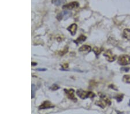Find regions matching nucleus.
I'll use <instances>...</instances> for the list:
<instances>
[{"instance_id":"f03ea898","label":"nucleus","mask_w":130,"mask_h":114,"mask_svg":"<svg viewBox=\"0 0 130 114\" xmlns=\"http://www.w3.org/2000/svg\"><path fill=\"white\" fill-rule=\"evenodd\" d=\"M100 100L96 102L95 104L97 105H98L101 108H104L107 104H109V105L111 104V101L106 96L102 94V95L100 96Z\"/></svg>"},{"instance_id":"f8f14e48","label":"nucleus","mask_w":130,"mask_h":114,"mask_svg":"<svg viewBox=\"0 0 130 114\" xmlns=\"http://www.w3.org/2000/svg\"><path fill=\"white\" fill-rule=\"evenodd\" d=\"M123 36L125 39L127 40H130V29L127 28L125 29L123 31Z\"/></svg>"},{"instance_id":"aec40b11","label":"nucleus","mask_w":130,"mask_h":114,"mask_svg":"<svg viewBox=\"0 0 130 114\" xmlns=\"http://www.w3.org/2000/svg\"></svg>"},{"instance_id":"4468645a","label":"nucleus","mask_w":130,"mask_h":114,"mask_svg":"<svg viewBox=\"0 0 130 114\" xmlns=\"http://www.w3.org/2000/svg\"><path fill=\"white\" fill-rule=\"evenodd\" d=\"M123 81L124 83H130V75H124L123 77Z\"/></svg>"},{"instance_id":"9d476101","label":"nucleus","mask_w":130,"mask_h":114,"mask_svg":"<svg viewBox=\"0 0 130 114\" xmlns=\"http://www.w3.org/2000/svg\"><path fill=\"white\" fill-rule=\"evenodd\" d=\"M91 51V48L90 46H88V45H83L82 47H81L79 49V52H89Z\"/></svg>"},{"instance_id":"20e7f679","label":"nucleus","mask_w":130,"mask_h":114,"mask_svg":"<svg viewBox=\"0 0 130 114\" xmlns=\"http://www.w3.org/2000/svg\"><path fill=\"white\" fill-rule=\"evenodd\" d=\"M64 92L67 94V97L69 99L73 101L74 102H77V99L75 97V91L73 89H64Z\"/></svg>"},{"instance_id":"6ab92c4d","label":"nucleus","mask_w":130,"mask_h":114,"mask_svg":"<svg viewBox=\"0 0 130 114\" xmlns=\"http://www.w3.org/2000/svg\"><path fill=\"white\" fill-rule=\"evenodd\" d=\"M46 69H38V70H40V71H45Z\"/></svg>"},{"instance_id":"9b49d317","label":"nucleus","mask_w":130,"mask_h":114,"mask_svg":"<svg viewBox=\"0 0 130 114\" xmlns=\"http://www.w3.org/2000/svg\"><path fill=\"white\" fill-rule=\"evenodd\" d=\"M86 39H87V38L86 36H84V35H81V36H80L79 37H78V38L75 40V41H74V42L76 43V44H79V43H83V41H86Z\"/></svg>"},{"instance_id":"a211bd4d","label":"nucleus","mask_w":130,"mask_h":114,"mask_svg":"<svg viewBox=\"0 0 130 114\" xmlns=\"http://www.w3.org/2000/svg\"><path fill=\"white\" fill-rule=\"evenodd\" d=\"M129 69H130L129 68H128L127 69H126V68H125V67H123V69H121V70H124L125 72H128V70H129Z\"/></svg>"},{"instance_id":"dca6fc26","label":"nucleus","mask_w":130,"mask_h":114,"mask_svg":"<svg viewBox=\"0 0 130 114\" xmlns=\"http://www.w3.org/2000/svg\"><path fill=\"white\" fill-rule=\"evenodd\" d=\"M123 97V94H118V95H117L116 99H117V100L119 102H121V101L122 100Z\"/></svg>"},{"instance_id":"39448f33","label":"nucleus","mask_w":130,"mask_h":114,"mask_svg":"<svg viewBox=\"0 0 130 114\" xmlns=\"http://www.w3.org/2000/svg\"><path fill=\"white\" fill-rule=\"evenodd\" d=\"M79 4L78 2H72L69 3V4H66L62 6V9H66V10H71L74 8H78Z\"/></svg>"},{"instance_id":"2eb2a0df","label":"nucleus","mask_w":130,"mask_h":114,"mask_svg":"<svg viewBox=\"0 0 130 114\" xmlns=\"http://www.w3.org/2000/svg\"><path fill=\"white\" fill-rule=\"evenodd\" d=\"M93 51H94V52L95 53V54L96 55H98L101 52V51H102V50H101V49H99V48L98 47H95L93 49Z\"/></svg>"},{"instance_id":"f3484780","label":"nucleus","mask_w":130,"mask_h":114,"mask_svg":"<svg viewBox=\"0 0 130 114\" xmlns=\"http://www.w3.org/2000/svg\"><path fill=\"white\" fill-rule=\"evenodd\" d=\"M51 89H52L53 91H56V90L59 89V87L58 86V85H57L54 84L52 86V87H51Z\"/></svg>"},{"instance_id":"f257e3e1","label":"nucleus","mask_w":130,"mask_h":114,"mask_svg":"<svg viewBox=\"0 0 130 114\" xmlns=\"http://www.w3.org/2000/svg\"><path fill=\"white\" fill-rule=\"evenodd\" d=\"M76 93L79 97L83 100H84L87 98H93L95 96V94L94 93L89 91H85L82 89L77 90Z\"/></svg>"},{"instance_id":"6e6552de","label":"nucleus","mask_w":130,"mask_h":114,"mask_svg":"<svg viewBox=\"0 0 130 114\" xmlns=\"http://www.w3.org/2000/svg\"><path fill=\"white\" fill-rule=\"evenodd\" d=\"M71 15V13H70L69 12H67V11H65V12H61L60 13H59L57 15V16L56 18L58 20L60 21L64 17H65V19H67V17H70V16Z\"/></svg>"},{"instance_id":"1a4fd4ad","label":"nucleus","mask_w":130,"mask_h":114,"mask_svg":"<svg viewBox=\"0 0 130 114\" xmlns=\"http://www.w3.org/2000/svg\"><path fill=\"white\" fill-rule=\"evenodd\" d=\"M77 29H78V26H77L76 24H72L69 26V27L67 28V30L70 32L72 36H74V35L76 34Z\"/></svg>"},{"instance_id":"7ed1b4c3","label":"nucleus","mask_w":130,"mask_h":114,"mask_svg":"<svg viewBox=\"0 0 130 114\" xmlns=\"http://www.w3.org/2000/svg\"><path fill=\"white\" fill-rule=\"evenodd\" d=\"M118 62L121 65H127L130 63V56L128 55H122L118 58Z\"/></svg>"},{"instance_id":"ddd939ff","label":"nucleus","mask_w":130,"mask_h":114,"mask_svg":"<svg viewBox=\"0 0 130 114\" xmlns=\"http://www.w3.org/2000/svg\"><path fill=\"white\" fill-rule=\"evenodd\" d=\"M52 2L55 5L60 6L62 4H66L67 1L66 0H52Z\"/></svg>"},{"instance_id":"423d86ee","label":"nucleus","mask_w":130,"mask_h":114,"mask_svg":"<svg viewBox=\"0 0 130 114\" xmlns=\"http://www.w3.org/2000/svg\"><path fill=\"white\" fill-rule=\"evenodd\" d=\"M104 55L106 58L107 61H109L110 62H112L115 61L116 58V56L114 55L113 54V53H112V52L110 50H107L106 52L104 54Z\"/></svg>"},{"instance_id":"0eeeda50","label":"nucleus","mask_w":130,"mask_h":114,"mask_svg":"<svg viewBox=\"0 0 130 114\" xmlns=\"http://www.w3.org/2000/svg\"><path fill=\"white\" fill-rule=\"evenodd\" d=\"M54 106L53 105L52 103H50L49 101H45L42 103L39 107V110H45V109L52 108H53Z\"/></svg>"}]
</instances>
